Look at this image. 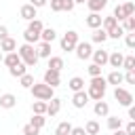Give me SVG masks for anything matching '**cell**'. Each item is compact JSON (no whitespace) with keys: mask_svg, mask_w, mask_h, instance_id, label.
Listing matches in <instances>:
<instances>
[{"mask_svg":"<svg viewBox=\"0 0 135 135\" xmlns=\"http://www.w3.org/2000/svg\"><path fill=\"white\" fill-rule=\"evenodd\" d=\"M105 89H108L105 78H103V76H95V78H91V82H89V91H86V95H89V99L101 101L103 95H105Z\"/></svg>","mask_w":135,"mask_h":135,"instance_id":"1","label":"cell"},{"mask_svg":"<svg viewBox=\"0 0 135 135\" xmlns=\"http://www.w3.org/2000/svg\"><path fill=\"white\" fill-rule=\"evenodd\" d=\"M17 55H19V59H21V63L25 65V68H34L36 63H38V55H36V49H34V44H21L19 49H17Z\"/></svg>","mask_w":135,"mask_h":135,"instance_id":"2","label":"cell"},{"mask_svg":"<svg viewBox=\"0 0 135 135\" xmlns=\"http://www.w3.org/2000/svg\"><path fill=\"white\" fill-rule=\"evenodd\" d=\"M30 91H32V95H34L38 101H49V99H53V97H55V95H53V89H51L49 84H44V82H40V84H38V82H34Z\"/></svg>","mask_w":135,"mask_h":135,"instance_id":"3","label":"cell"},{"mask_svg":"<svg viewBox=\"0 0 135 135\" xmlns=\"http://www.w3.org/2000/svg\"><path fill=\"white\" fill-rule=\"evenodd\" d=\"M78 42H80V40H78V32L68 30V32L63 34V38L59 40V46H61V51H74Z\"/></svg>","mask_w":135,"mask_h":135,"instance_id":"4","label":"cell"},{"mask_svg":"<svg viewBox=\"0 0 135 135\" xmlns=\"http://www.w3.org/2000/svg\"><path fill=\"white\" fill-rule=\"evenodd\" d=\"M114 99H116L120 105H124V108L133 105V95H131V91H127V89H122V86H116V89H114Z\"/></svg>","mask_w":135,"mask_h":135,"instance_id":"5","label":"cell"},{"mask_svg":"<svg viewBox=\"0 0 135 135\" xmlns=\"http://www.w3.org/2000/svg\"><path fill=\"white\" fill-rule=\"evenodd\" d=\"M74 51H76V57H78V59H82V61H84V59H89V57L93 55V46H91V42H78Z\"/></svg>","mask_w":135,"mask_h":135,"instance_id":"6","label":"cell"},{"mask_svg":"<svg viewBox=\"0 0 135 135\" xmlns=\"http://www.w3.org/2000/svg\"><path fill=\"white\" fill-rule=\"evenodd\" d=\"M59 82H61L59 72H55V70H46L44 72V84H49L51 89H55V86H59Z\"/></svg>","mask_w":135,"mask_h":135,"instance_id":"7","label":"cell"},{"mask_svg":"<svg viewBox=\"0 0 135 135\" xmlns=\"http://www.w3.org/2000/svg\"><path fill=\"white\" fill-rule=\"evenodd\" d=\"M17 105V97L13 95V93H4V95H0V108H4V110H13Z\"/></svg>","mask_w":135,"mask_h":135,"instance_id":"8","label":"cell"},{"mask_svg":"<svg viewBox=\"0 0 135 135\" xmlns=\"http://www.w3.org/2000/svg\"><path fill=\"white\" fill-rule=\"evenodd\" d=\"M86 101H89V95H86V91H78V93H74V97H72V105L74 108H84L86 105Z\"/></svg>","mask_w":135,"mask_h":135,"instance_id":"9","label":"cell"},{"mask_svg":"<svg viewBox=\"0 0 135 135\" xmlns=\"http://www.w3.org/2000/svg\"><path fill=\"white\" fill-rule=\"evenodd\" d=\"M108 55H110L108 51H101V49H99V51H93V55H91V57H93V63H95V65L103 68V65L108 63Z\"/></svg>","mask_w":135,"mask_h":135,"instance_id":"10","label":"cell"},{"mask_svg":"<svg viewBox=\"0 0 135 135\" xmlns=\"http://www.w3.org/2000/svg\"><path fill=\"white\" fill-rule=\"evenodd\" d=\"M122 59H124V55H122V53H118V51H114V53H110V55H108V63H110L114 70L122 68Z\"/></svg>","mask_w":135,"mask_h":135,"instance_id":"11","label":"cell"},{"mask_svg":"<svg viewBox=\"0 0 135 135\" xmlns=\"http://www.w3.org/2000/svg\"><path fill=\"white\" fill-rule=\"evenodd\" d=\"M105 82H108V84H114V86H118V84H122V82H124V76H122V72H118V70H112V72L108 74Z\"/></svg>","mask_w":135,"mask_h":135,"instance_id":"12","label":"cell"},{"mask_svg":"<svg viewBox=\"0 0 135 135\" xmlns=\"http://www.w3.org/2000/svg\"><path fill=\"white\" fill-rule=\"evenodd\" d=\"M59 110H61V99H59V97L49 99V103H46V114H49V116H55V114H59Z\"/></svg>","mask_w":135,"mask_h":135,"instance_id":"13","label":"cell"},{"mask_svg":"<svg viewBox=\"0 0 135 135\" xmlns=\"http://www.w3.org/2000/svg\"><path fill=\"white\" fill-rule=\"evenodd\" d=\"M19 15H21L25 21H32V19H36V8H34L32 4H23L21 11H19Z\"/></svg>","mask_w":135,"mask_h":135,"instance_id":"14","label":"cell"},{"mask_svg":"<svg viewBox=\"0 0 135 135\" xmlns=\"http://www.w3.org/2000/svg\"><path fill=\"white\" fill-rule=\"evenodd\" d=\"M0 51H4V53H13V51H17V42H15L11 36H6L4 40H0Z\"/></svg>","mask_w":135,"mask_h":135,"instance_id":"15","label":"cell"},{"mask_svg":"<svg viewBox=\"0 0 135 135\" xmlns=\"http://www.w3.org/2000/svg\"><path fill=\"white\" fill-rule=\"evenodd\" d=\"M2 63H4L6 68H13V65H17V63H21V59H19V55H17V51H13V53H6V55L2 57Z\"/></svg>","mask_w":135,"mask_h":135,"instance_id":"16","label":"cell"},{"mask_svg":"<svg viewBox=\"0 0 135 135\" xmlns=\"http://www.w3.org/2000/svg\"><path fill=\"white\" fill-rule=\"evenodd\" d=\"M86 6H89L91 13H99L108 6V0H86Z\"/></svg>","mask_w":135,"mask_h":135,"instance_id":"17","label":"cell"},{"mask_svg":"<svg viewBox=\"0 0 135 135\" xmlns=\"http://www.w3.org/2000/svg\"><path fill=\"white\" fill-rule=\"evenodd\" d=\"M101 15L99 13H91L89 17H86V25L91 27V30H97V27H101Z\"/></svg>","mask_w":135,"mask_h":135,"instance_id":"18","label":"cell"},{"mask_svg":"<svg viewBox=\"0 0 135 135\" xmlns=\"http://www.w3.org/2000/svg\"><path fill=\"white\" fill-rule=\"evenodd\" d=\"M36 55H38V59L42 57V59H49L51 57V44L49 42H40L38 46H36Z\"/></svg>","mask_w":135,"mask_h":135,"instance_id":"19","label":"cell"},{"mask_svg":"<svg viewBox=\"0 0 135 135\" xmlns=\"http://www.w3.org/2000/svg\"><path fill=\"white\" fill-rule=\"evenodd\" d=\"M91 40H93V42H97V44H103V42L108 40V32H105V30H101V27H97V30H93Z\"/></svg>","mask_w":135,"mask_h":135,"instance_id":"20","label":"cell"},{"mask_svg":"<svg viewBox=\"0 0 135 135\" xmlns=\"http://www.w3.org/2000/svg\"><path fill=\"white\" fill-rule=\"evenodd\" d=\"M68 86H70L74 93H78V91H84V80H82L80 76H74V78H70Z\"/></svg>","mask_w":135,"mask_h":135,"instance_id":"21","label":"cell"},{"mask_svg":"<svg viewBox=\"0 0 135 135\" xmlns=\"http://www.w3.org/2000/svg\"><path fill=\"white\" fill-rule=\"evenodd\" d=\"M55 38H57V34H55L53 27H44V30L40 32V40H42V42H49V44H51Z\"/></svg>","mask_w":135,"mask_h":135,"instance_id":"22","label":"cell"},{"mask_svg":"<svg viewBox=\"0 0 135 135\" xmlns=\"http://www.w3.org/2000/svg\"><path fill=\"white\" fill-rule=\"evenodd\" d=\"M63 57H49V70H55V72H61L63 70Z\"/></svg>","mask_w":135,"mask_h":135,"instance_id":"23","label":"cell"},{"mask_svg":"<svg viewBox=\"0 0 135 135\" xmlns=\"http://www.w3.org/2000/svg\"><path fill=\"white\" fill-rule=\"evenodd\" d=\"M93 110H95V114H97V116H110V105H108L103 99H101V101H97Z\"/></svg>","mask_w":135,"mask_h":135,"instance_id":"24","label":"cell"},{"mask_svg":"<svg viewBox=\"0 0 135 135\" xmlns=\"http://www.w3.org/2000/svg\"><path fill=\"white\" fill-rule=\"evenodd\" d=\"M8 74H11V76H15V78H21L23 74H27V68H25L23 63H17V65L8 68Z\"/></svg>","mask_w":135,"mask_h":135,"instance_id":"25","label":"cell"},{"mask_svg":"<svg viewBox=\"0 0 135 135\" xmlns=\"http://www.w3.org/2000/svg\"><path fill=\"white\" fill-rule=\"evenodd\" d=\"M82 129H84L86 135H97V133H99V122H97V120H89Z\"/></svg>","mask_w":135,"mask_h":135,"instance_id":"26","label":"cell"},{"mask_svg":"<svg viewBox=\"0 0 135 135\" xmlns=\"http://www.w3.org/2000/svg\"><path fill=\"white\" fill-rule=\"evenodd\" d=\"M27 30H30V32H34V34H38V36H40V32H42V30H44V25H42V21H40V19H32V21H30V23H27Z\"/></svg>","mask_w":135,"mask_h":135,"instance_id":"27","label":"cell"},{"mask_svg":"<svg viewBox=\"0 0 135 135\" xmlns=\"http://www.w3.org/2000/svg\"><path fill=\"white\" fill-rule=\"evenodd\" d=\"M108 129H110V131L122 129V120H120L118 116H108Z\"/></svg>","mask_w":135,"mask_h":135,"instance_id":"28","label":"cell"},{"mask_svg":"<svg viewBox=\"0 0 135 135\" xmlns=\"http://www.w3.org/2000/svg\"><path fill=\"white\" fill-rule=\"evenodd\" d=\"M70 131H72V124H70L68 120H63V122H59V124H57L55 135H70Z\"/></svg>","mask_w":135,"mask_h":135,"instance_id":"29","label":"cell"},{"mask_svg":"<svg viewBox=\"0 0 135 135\" xmlns=\"http://www.w3.org/2000/svg\"><path fill=\"white\" fill-rule=\"evenodd\" d=\"M118 25V21L114 19V17H103L101 19V30H105V32H110L112 27H116Z\"/></svg>","mask_w":135,"mask_h":135,"instance_id":"30","label":"cell"},{"mask_svg":"<svg viewBox=\"0 0 135 135\" xmlns=\"http://www.w3.org/2000/svg\"><path fill=\"white\" fill-rule=\"evenodd\" d=\"M32 112L44 116V114H46V101H34V103H32Z\"/></svg>","mask_w":135,"mask_h":135,"instance_id":"31","label":"cell"},{"mask_svg":"<svg viewBox=\"0 0 135 135\" xmlns=\"http://www.w3.org/2000/svg\"><path fill=\"white\" fill-rule=\"evenodd\" d=\"M30 124H32V127H36V129H42V127L46 124V118H44V116H40V114H34V116H32V120H30Z\"/></svg>","mask_w":135,"mask_h":135,"instance_id":"32","label":"cell"},{"mask_svg":"<svg viewBox=\"0 0 135 135\" xmlns=\"http://www.w3.org/2000/svg\"><path fill=\"white\" fill-rule=\"evenodd\" d=\"M120 36H124V30H122V25H116V27H112V30L108 32V38H114V40H118Z\"/></svg>","mask_w":135,"mask_h":135,"instance_id":"33","label":"cell"},{"mask_svg":"<svg viewBox=\"0 0 135 135\" xmlns=\"http://www.w3.org/2000/svg\"><path fill=\"white\" fill-rule=\"evenodd\" d=\"M19 80H21V86H23V89H32V84L36 82L32 74H23V76H21Z\"/></svg>","mask_w":135,"mask_h":135,"instance_id":"34","label":"cell"},{"mask_svg":"<svg viewBox=\"0 0 135 135\" xmlns=\"http://www.w3.org/2000/svg\"><path fill=\"white\" fill-rule=\"evenodd\" d=\"M122 6V13H124V19L127 17H133V13H135V4L133 2H124V4H120Z\"/></svg>","mask_w":135,"mask_h":135,"instance_id":"35","label":"cell"},{"mask_svg":"<svg viewBox=\"0 0 135 135\" xmlns=\"http://www.w3.org/2000/svg\"><path fill=\"white\" fill-rule=\"evenodd\" d=\"M23 38H25V42H27V44H34V42H38V40H40V36H38V34H34V32H30V30H25V32H23Z\"/></svg>","mask_w":135,"mask_h":135,"instance_id":"36","label":"cell"},{"mask_svg":"<svg viewBox=\"0 0 135 135\" xmlns=\"http://www.w3.org/2000/svg\"><path fill=\"white\" fill-rule=\"evenodd\" d=\"M122 21H124V25H122L124 32H135V17H127Z\"/></svg>","mask_w":135,"mask_h":135,"instance_id":"37","label":"cell"},{"mask_svg":"<svg viewBox=\"0 0 135 135\" xmlns=\"http://www.w3.org/2000/svg\"><path fill=\"white\" fill-rule=\"evenodd\" d=\"M122 68H124V70H135V57H133V55L124 57V59H122Z\"/></svg>","mask_w":135,"mask_h":135,"instance_id":"38","label":"cell"},{"mask_svg":"<svg viewBox=\"0 0 135 135\" xmlns=\"http://www.w3.org/2000/svg\"><path fill=\"white\" fill-rule=\"evenodd\" d=\"M86 70H89V76H91V78H95V76H101V68H99V65H95V63H91Z\"/></svg>","mask_w":135,"mask_h":135,"instance_id":"39","label":"cell"},{"mask_svg":"<svg viewBox=\"0 0 135 135\" xmlns=\"http://www.w3.org/2000/svg\"><path fill=\"white\" fill-rule=\"evenodd\" d=\"M124 42H127L129 49H135V32H129V34L124 36Z\"/></svg>","mask_w":135,"mask_h":135,"instance_id":"40","label":"cell"},{"mask_svg":"<svg viewBox=\"0 0 135 135\" xmlns=\"http://www.w3.org/2000/svg\"><path fill=\"white\" fill-rule=\"evenodd\" d=\"M38 133H40V129H36V127H32L30 122H27V124L23 127V135H38Z\"/></svg>","mask_w":135,"mask_h":135,"instance_id":"41","label":"cell"},{"mask_svg":"<svg viewBox=\"0 0 135 135\" xmlns=\"http://www.w3.org/2000/svg\"><path fill=\"white\" fill-rule=\"evenodd\" d=\"M122 76H124V82L135 84V70H127V74H122Z\"/></svg>","mask_w":135,"mask_h":135,"instance_id":"42","label":"cell"},{"mask_svg":"<svg viewBox=\"0 0 135 135\" xmlns=\"http://www.w3.org/2000/svg\"><path fill=\"white\" fill-rule=\"evenodd\" d=\"M74 6H76L74 0H61V11H68L70 13V11H74Z\"/></svg>","mask_w":135,"mask_h":135,"instance_id":"43","label":"cell"},{"mask_svg":"<svg viewBox=\"0 0 135 135\" xmlns=\"http://www.w3.org/2000/svg\"><path fill=\"white\" fill-rule=\"evenodd\" d=\"M124 133H127V135H135V120H131V122L124 127Z\"/></svg>","mask_w":135,"mask_h":135,"instance_id":"44","label":"cell"},{"mask_svg":"<svg viewBox=\"0 0 135 135\" xmlns=\"http://www.w3.org/2000/svg\"><path fill=\"white\" fill-rule=\"evenodd\" d=\"M46 2H49V0H30V2H27V4H32V6H34V8H40V6H44V4H46Z\"/></svg>","mask_w":135,"mask_h":135,"instance_id":"45","label":"cell"},{"mask_svg":"<svg viewBox=\"0 0 135 135\" xmlns=\"http://www.w3.org/2000/svg\"><path fill=\"white\" fill-rule=\"evenodd\" d=\"M70 135H86V133H84V129H82V127H72Z\"/></svg>","mask_w":135,"mask_h":135,"instance_id":"46","label":"cell"},{"mask_svg":"<svg viewBox=\"0 0 135 135\" xmlns=\"http://www.w3.org/2000/svg\"><path fill=\"white\" fill-rule=\"evenodd\" d=\"M6 36H8V27L6 25H0V40H4Z\"/></svg>","mask_w":135,"mask_h":135,"instance_id":"47","label":"cell"},{"mask_svg":"<svg viewBox=\"0 0 135 135\" xmlns=\"http://www.w3.org/2000/svg\"><path fill=\"white\" fill-rule=\"evenodd\" d=\"M129 118L135 120V108H133V105H129Z\"/></svg>","mask_w":135,"mask_h":135,"instance_id":"48","label":"cell"},{"mask_svg":"<svg viewBox=\"0 0 135 135\" xmlns=\"http://www.w3.org/2000/svg\"><path fill=\"white\" fill-rule=\"evenodd\" d=\"M112 135H127V133H124L122 129H118V131H112Z\"/></svg>","mask_w":135,"mask_h":135,"instance_id":"49","label":"cell"},{"mask_svg":"<svg viewBox=\"0 0 135 135\" xmlns=\"http://www.w3.org/2000/svg\"><path fill=\"white\" fill-rule=\"evenodd\" d=\"M86 0H74V4H84Z\"/></svg>","mask_w":135,"mask_h":135,"instance_id":"50","label":"cell"},{"mask_svg":"<svg viewBox=\"0 0 135 135\" xmlns=\"http://www.w3.org/2000/svg\"><path fill=\"white\" fill-rule=\"evenodd\" d=\"M2 57H4V55H2V51H0V63H2Z\"/></svg>","mask_w":135,"mask_h":135,"instance_id":"51","label":"cell"}]
</instances>
